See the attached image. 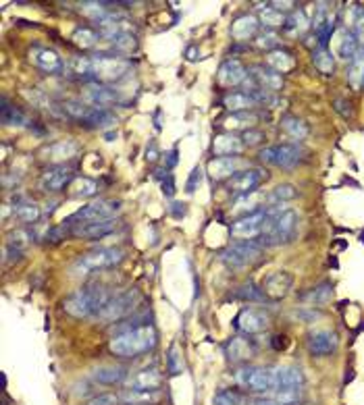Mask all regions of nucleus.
I'll list each match as a JSON object with an SVG mask.
<instances>
[{"instance_id":"f257e3e1","label":"nucleus","mask_w":364,"mask_h":405,"mask_svg":"<svg viewBox=\"0 0 364 405\" xmlns=\"http://www.w3.org/2000/svg\"><path fill=\"white\" fill-rule=\"evenodd\" d=\"M158 343V334L152 325L119 332L110 339L109 349L119 358H138L146 351H152Z\"/></svg>"},{"instance_id":"f03ea898","label":"nucleus","mask_w":364,"mask_h":405,"mask_svg":"<svg viewBox=\"0 0 364 405\" xmlns=\"http://www.w3.org/2000/svg\"><path fill=\"white\" fill-rule=\"evenodd\" d=\"M298 222H300V217L291 208L283 210L277 217H269L258 243L262 248H275V246L291 243L295 239V235H298Z\"/></svg>"},{"instance_id":"7ed1b4c3","label":"nucleus","mask_w":364,"mask_h":405,"mask_svg":"<svg viewBox=\"0 0 364 405\" xmlns=\"http://www.w3.org/2000/svg\"><path fill=\"white\" fill-rule=\"evenodd\" d=\"M123 258H125L123 250H119V248H98V250L88 252V254H81L79 258L75 260V264L71 266V272L75 277H86V274L96 272V270L112 268Z\"/></svg>"},{"instance_id":"20e7f679","label":"nucleus","mask_w":364,"mask_h":405,"mask_svg":"<svg viewBox=\"0 0 364 405\" xmlns=\"http://www.w3.org/2000/svg\"><path fill=\"white\" fill-rule=\"evenodd\" d=\"M131 63L117 54H96L92 56V79H98L102 83H117L129 73Z\"/></svg>"},{"instance_id":"39448f33","label":"nucleus","mask_w":364,"mask_h":405,"mask_svg":"<svg viewBox=\"0 0 364 405\" xmlns=\"http://www.w3.org/2000/svg\"><path fill=\"white\" fill-rule=\"evenodd\" d=\"M119 210H121L119 200H98V202H92L88 206L79 208L67 221H63V224L69 229V226H77L81 222L107 221V219H115L119 214Z\"/></svg>"},{"instance_id":"423d86ee","label":"nucleus","mask_w":364,"mask_h":405,"mask_svg":"<svg viewBox=\"0 0 364 405\" xmlns=\"http://www.w3.org/2000/svg\"><path fill=\"white\" fill-rule=\"evenodd\" d=\"M235 382L240 389L250 393H273V372L264 366H242L235 372Z\"/></svg>"},{"instance_id":"0eeeda50","label":"nucleus","mask_w":364,"mask_h":405,"mask_svg":"<svg viewBox=\"0 0 364 405\" xmlns=\"http://www.w3.org/2000/svg\"><path fill=\"white\" fill-rule=\"evenodd\" d=\"M140 301H142V295H140L138 289H129V291H125V294L115 295L109 303L102 308V312H100L96 318H98V320H105V322H117V320H121V318L134 314L136 308L140 306Z\"/></svg>"},{"instance_id":"6e6552de","label":"nucleus","mask_w":364,"mask_h":405,"mask_svg":"<svg viewBox=\"0 0 364 405\" xmlns=\"http://www.w3.org/2000/svg\"><path fill=\"white\" fill-rule=\"evenodd\" d=\"M262 254V246L258 241H233L227 250L221 252L223 262L229 268H248Z\"/></svg>"},{"instance_id":"1a4fd4ad","label":"nucleus","mask_w":364,"mask_h":405,"mask_svg":"<svg viewBox=\"0 0 364 405\" xmlns=\"http://www.w3.org/2000/svg\"><path fill=\"white\" fill-rule=\"evenodd\" d=\"M266 221H269L266 206L262 210H258V212L240 217L237 221L231 224V237L235 241H256V239H260Z\"/></svg>"},{"instance_id":"9d476101","label":"nucleus","mask_w":364,"mask_h":405,"mask_svg":"<svg viewBox=\"0 0 364 405\" xmlns=\"http://www.w3.org/2000/svg\"><path fill=\"white\" fill-rule=\"evenodd\" d=\"M258 158L279 169H293L302 160V150L298 147V144H275L260 150Z\"/></svg>"},{"instance_id":"9b49d317","label":"nucleus","mask_w":364,"mask_h":405,"mask_svg":"<svg viewBox=\"0 0 364 405\" xmlns=\"http://www.w3.org/2000/svg\"><path fill=\"white\" fill-rule=\"evenodd\" d=\"M63 310L73 316V318H96V314H98V308H96V301H94V297L90 294V289L88 287H81V289H77L75 294L67 295L65 299H63Z\"/></svg>"},{"instance_id":"f8f14e48","label":"nucleus","mask_w":364,"mask_h":405,"mask_svg":"<svg viewBox=\"0 0 364 405\" xmlns=\"http://www.w3.org/2000/svg\"><path fill=\"white\" fill-rule=\"evenodd\" d=\"M269 179V173L264 169H246L235 173L229 179V191L237 198V195H248L258 191V187Z\"/></svg>"},{"instance_id":"ddd939ff","label":"nucleus","mask_w":364,"mask_h":405,"mask_svg":"<svg viewBox=\"0 0 364 405\" xmlns=\"http://www.w3.org/2000/svg\"><path fill=\"white\" fill-rule=\"evenodd\" d=\"M291 285H293V277L288 270H275L264 277V281L260 283V289L266 297V301H281L290 295Z\"/></svg>"},{"instance_id":"4468645a","label":"nucleus","mask_w":364,"mask_h":405,"mask_svg":"<svg viewBox=\"0 0 364 405\" xmlns=\"http://www.w3.org/2000/svg\"><path fill=\"white\" fill-rule=\"evenodd\" d=\"M28 59L42 73L57 75L63 71V59L59 56L57 50H52L48 46H32Z\"/></svg>"},{"instance_id":"2eb2a0df","label":"nucleus","mask_w":364,"mask_h":405,"mask_svg":"<svg viewBox=\"0 0 364 405\" xmlns=\"http://www.w3.org/2000/svg\"><path fill=\"white\" fill-rule=\"evenodd\" d=\"M79 152L77 142L73 140H59V142H52L48 146H44L40 150V158L44 162H50L54 167H63L65 162L73 160Z\"/></svg>"},{"instance_id":"dca6fc26","label":"nucleus","mask_w":364,"mask_h":405,"mask_svg":"<svg viewBox=\"0 0 364 405\" xmlns=\"http://www.w3.org/2000/svg\"><path fill=\"white\" fill-rule=\"evenodd\" d=\"M306 345H308V351L317 358H325L335 353L337 345H339V339H337V332L329 331V329H317L308 334L306 339Z\"/></svg>"},{"instance_id":"f3484780","label":"nucleus","mask_w":364,"mask_h":405,"mask_svg":"<svg viewBox=\"0 0 364 405\" xmlns=\"http://www.w3.org/2000/svg\"><path fill=\"white\" fill-rule=\"evenodd\" d=\"M73 179H75V175H73V171L69 167H65V164L63 167H52L46 173H42V177L37 181V187L42 191H46V193H57V191L69 187Z\"/></svg>"},{"instance_id":"a211bd4d","label":"nucleus","mask_w":364,"mask_h":405,"mask_svg":"<svg viewBox=\"0 0 364 405\" xmlns=\"http://www.w3.org/2000/svg\"><path fill=\"white\" fill-rule=\"evenodd\" d=\"M233 327L244 334H258V332H264L269 329V318L254 308H244L235 320H233Z\"/></svg>"},{"instance_id":"6ab92c4d","label":"nucleus","mask_w":364,"mask_h":405,"mask_svg":"<svg viewBox=\"0 0 364 405\" xmlns=\"http://www.w3.org/2000/svg\"><path fill=\"white\" fill-rule=\"evenodd\" d=\"M248 79V71L237 59H227L221 63L217 71V83L221 87H235Z\"/></svg>"},{"instance_id":"aec40b11","label":"nucleus","mask_w":364,"mask_h":405,"mask_svg":"<svg viewBox=\"0 0 364 405\" xmlns=\"http://www.w3.org/2000/svg\"><path fill=\"white\" fill-rule=\"evenodd\" d=\"M83 100L90 107L109 109V107L119 102V92L112 90V87H107V85H100V83H92V85H88L83 90Z\"/></svg>"},{"instance_id":"412c9836","label":"nucleus","mask_w":364,"mask_h":405,"mask_svg":"<svg viewBox=\"0 0 364 405\" xmlns=\"http://www.w3.org/2000/svg\"><path fill=\"white\" fill-rule=\"evenodd\" d=\"M271 372H273V391L304 387L306 382L304 372L298 366H273Z\"/></svg>"},{"instance_id":"4be33fe9","label":"nucleus","mask_w":364,"mask_h":405,"mask_svg":"<svg viewBox=\"0 0 364 405\" xmlns=\"http://www.w3.org/2000/svg\"><path fill=\"white\" fill-rule=\"evenodd\" d=\"M115 229H117V221L115 219L81 222V224L73 226L71 235L73 237H79V239H102V237L110 235Z\"/></svg>"},{"instance_id":"5701e85b","label":"nucleus","mask_w":364,"mask_h":405,"mask_svg":"<svg viewBox=\"0 0 364 405\" xmlns=\"http://www.w3.org/2000/svg\"><path fill=\"white\" fill-rule=\"evenodd\" d=\"M225 356L231 364H246L252 356H254V347L248 339L244 337H231L227 343H225Z\"/></svg>"},{"instance_id":"b1692460","label":"nucleus","mask_w":364,"mask_h":405,"mask_svg":"<svg viewBox=\"0 0 364 405\" xmlns=\"http://www.w3.org/2000/svg\"><path fill=\"white\" fill-rule=\"evenodd\" d=\"M125 389H160L163 374L156 368H144L138 372H129L127 380L123 382Z\"/></svg>"},{"instance_id":"393cba45","label":"nucleus","mask_w":364,"mask_h":405,"mask_svg":"<svg viewBox=\"0 0 364 405\" xmlns=\"http://www.w3.org/2000/svg\"><path fill=\"white\" fill-rule=\"evenodd\" d=\"M240 167V158L237 156H229V158H213L209 160L206 164V171L211 175L213 181H229L237 171Z\"/></svg>"},{"instance_id":"a878e982","label":"nucleus","mask_w":364,"mask_h":405,"mask_svg":"<svg viewBox=\"0 0 364 405\" xmlns=\"http://www.w3.org/2000/svg\"><path fill=\"white\" fill-rule=\"evenodd\" d=\"M244 150V142L242 138L233 135V133H218L213 140L211 152L215 154V158H229V156H237Z\"/></svg>"},{"instance_id":"bb28decb","label":"nucleus","mask_w":364,"mask_h":405,"mask_svg":"<svg viewBox=\"0 0 364 405\" xmlns=\"http://www.w3.org/2000/svg\"><path fill=\"white\" fill-rule=\"evenodd\" d=\"M121 404L125 405H158L163 401L160 389H125L119 395Z\"/></svg>"},{"instance_id":"cd10ccee","label":"nucleus","mask_w":364,"mask_h":405,"mask_svg":"<svg viewBox=\"0 0 364 405\" xmlns=\"http://www.w3.org/2000/svg\"><path fill=\"white\" fill-rule=\"evenodd\" d=\"M252 79L254 85L262 92H281L283 90V75L273 71L271 67L258 65L252 69Z\"/></svg>"},{"instance_id":"c85d7f7f","label":"nucleus","mask_w":364,"mask_h":405,"mask_svg":"<svg viewBox=\"0 0 364 405\" xmlns=\"http://www.w3.org/2000/svg\"><path fill=\"white\" fill-rule=\"evenodd\" d=\"M258 28H260V21L256 15H240L233 23H231V37L235 42H248L252 37L258 36Z\"/></svg>"},{"instance_id":"c756f323","label":"nucleus","mask_w":364,"mask_h":405,"mask_svg":"<svg viewBox=\"0 0 364 405\" xmlns=\"http://www.w3.org/2000/svg\"><path fill=\"white\" fill-rule=\"evenodd\" d=\"M264 202H269V198L262 195L260 191L248 193V195H237V198L233 200L231 212H233V214H240V217H246V214H252V212L262 210Z\"/></svg>"},{"instance_id":"7c9ffc66","label":"nucleus","mask_w":364,"mask_h":405,"mask_svg":"<svg viewBox=\"0 0 364 405\" xmlns=\"http://www.w3.org/2000/svg\"><path fill=\"white\" fill-rule=\"evenodd\" d=\"M105 40H107V48L110 50L109 54H117V56L119 54H131L138 48V40L131 32H119V34L107 36Z\"/></svg>"},{"instance_id":"2f4dec72","label":"nucleus","mask_w":364,"mask_h":405,"mask_svg":"<svg viewBox=\"0 0 364 405\" xmlns=\"http://www.w3.org/2000/svg\"><path fill=\"white\" fill-rule=\"evenodd\" d=\"M129 372L125 366H100V368L92 370V380L98 385H123L127 380Z\"/></svg>"},{"instance_id":"473e14b6","label":"nucleus","mask_w":364,"mask_h":405,"mask_svg":"<svg viewBox=\"0 0 364 405\" xmlns=\"http://www.w3.org/2000/svg\"><path fill=\"white\" fill-rule=\"evenodd\" d=\"M266 67H271L273 71H277L279 75H286L295 69V59L288 50L277 48V50L266 54Z\"/></svg>"},{"instance_id":"72a5a7b5","label":"nucleus","mask_w":364,"mask_h":405,"mask_svg":"<svg viewBox=\"0 0 364 405\" xmlns=\"http://www.w3.org/2000/svg\"><path fill=\"white\" fill-rule=\"evenodd\" d=\"M0 116H2V123H4L6 127H25V125H30V116H28V112L21 111L17 104H11L6 96L2 98Z\"/></svg>"},{"instance_id":"f704fd0d","label":"nucleus","mask_w":364,"mask_h":405,"mask_svg":"<svg viewBox=\"0 0 364 405\" xmlns=\"http://www.w3.org/2000/svg\"><path fill=\"white\" fill-rule=\"evenodd\" d=\"M348 83L354 92H360L364 87V46H360V50L354 54V59L348 63Z\"/></svg>"},{"instance_id":"c9c22d12","label":"nucleus","mask_w":364,"mask_h":405,"mask_svg":"<svg viewBox=\"0 0 364 405\" xmlns=\"http://www.w3.org/2000/svg\"><path fill=\"white\" fill-rule=\"evenodd\" d=\"M281 129H283V133H286L290 140H293L295 144H298V142H304V140L308 138V133H310L308 125H306L302 119L293 116V114H286V116L281 119Z\"/></svg>"},{"instance_id":"e433bc0d","label":"nucleus","mask_w":364,"mask_h":405,"mask_svg":"<svg viewBox=\"0 0 364 405\" xmlns=\"http://www.w3.org/2000/svg\"><path fill=\"white\" fill-rule=\"evenodd\" d=\"M258 121V114L252 111L246 112H231L225 121H223V127L231 133V131H248V129H254V123Z\"/></svg>"},{"instance_id":"4c0bfd02","label":"nucleus","mask_w":364,"mask_h":405,"mask_svg":"<svg viewBox=\"0 0 364 405\" xmlns=\"http://www.w3.org/2000/svg\"><path fill=\"white\" fill-rule=\"evenodd\" d=\"M256 8H260V17H258L260 25H264V28H269V30H273V32H275L277 28H286L288 17H286L283 13L275 11V8L269 6V4H256Z\"/></svg>"},{"instance_id":"58836bf2","label":"nucleus","mask_w":364,"mask_h":405,"mask_svg":"<svg viewBox=\"0 0 364 405\" xmlns=\"http://www.w3.org/2000/svg\"><path fill=\"white\" fill-rule=\"evenodd\" d=\"M98 189H100V185L96 183L94 179H90V177H75L71 185H69V195L86 200V198H94L98 193Z\"/></svg>"},{"instance_id":"ea45409f","label":"nucleus","mask_w":364,"mask_h":405,"mask_svg":"<svg viewBox=\"0 0 364 405\" xmlns=\"http://www.w3.org/2000/svg\"><path fill=\"white\" fill-rule=\"evenodd\" d=\"M346 25L350 32L358 37V42H364V6L363 4H350L346 13Z\"/></svg>"},{"instance_id":"a19ab883","label":"nucleus","mask_w":364,"mask_h":405,"mask_svg":"<svg viewBox=\"0 0 364 405\" xmlns=\"http://www.w3.org/2000/svg\"><path fill=\"white\" fill-rule=\"evenodd\" d=\"M358 50H360L358 37L354 36L350 30H344L341 36H339V44H337V56L344 59V61H352Z\"/></svg>"},{"instance_id":"79ce46f5","label":"nucleus","mask_w":364,"mask_h":405,"mask_svg":"<svg viewBox=\"0 0 364 405\" xmlns=\"http://www.w3.org/2000/svg\"><path fill=\"white\" fill-rule=\"evenodd\" d=\"M331 297H333V285H331L329 281L319 283V285L312 287L308 294L302 295V299H304L306 303H310V306H325V303L331 301Z\"/></svg>"},{"instance_id":"37998d69","label":"nucleus","mask_w":364,"mask_h":405,"mask_svg":"<svg viewBox=\"0 0 364 405\" xmlns=\"http://www.w3.org/2000/svg\"><path fill=\"white\" fill-rule=\"evenodd\" d=\"M312 65L317 67V71L323 75H333L335 71V56L329 48L319 46L317 50H312Z\"/></svg>"},{"instance_id":"c03bdc74","label":"nucleus","mask_w":364,"mask_h":405,"mask_svg":"<svg viewBox=\"0 0 364 405\" xmlns=\"http://www.w3.org/2000/svg\"><path fill=\"white\" fill-rule=\"evenodd\" d=\"M213 405H250V399L244 391H237V389H221Z\"/></svg>"},{"instance_id":"a18cd8bd","label":"nucleus","mask_w":364,"mask_h":405,"mask_svg":"<svg viewBox=\"0 0 364 405\" xmlns=\"http://www.w3.org/2000/svg\"><path fill=\"white\" fill-rule=\"evenodd\" d=\"M13 217H15L17 221L25 222V224H32V222L40 221V217H42V210H40V206H37V204H34V202L15 204V206H13Z\"/></svg>"},{"instance_id":"49530a36","label":"nucleus","mask_w":364,"mask_h":405,"mask_svg":"<svg viewBox=\"0 0 364 405\" xmlns=\"http://www.w3.org/2000/svg\"><path fill=\"white\" fill-rule=\"evenodd\" d=\"M286 30H290L291 34H298V36H304L310 30V21H308L306 13L302 8L291 11V15L286 21Z\"/></svg>"},{"instance_id":"de8ad7c7","label":"nucleus","mask_w":364,"mask_h":405,"mask_svg":"<svg viewBox=\"0 0 364 405\" xmlns=\"http://www.w3.org/2000/svg\"><path fill=\"white\" fill-rule=\"evenodd\" d=\"M73 44L79 46L81 50H88V48H94L98 42H100V36L92 30V28H77L73 32Z\"/></svg>"},{"instance_id":"09e8293b","label":"nucleus","mask_w":364,"mask_h":405,"mask_svg":"<svg viewBox=\"0 0 364 405\" xmlns=\"http://www.w3.org/2000/svg\"><path fill=\"white\" fill-rule=\"evenodd\" d=\"M273 399L279 405H302L304 401V389L295 387V389H279L273 391Z\"/></svg>"},{"instance_id":"8fccbe9b","label":"nucleus","mask_w":364,"mask_h":405,"mask_svg":"<svg viewBox=\"0 0 364 405\" xmlns=\"http://www.w3.org/2000/svg\"><path fill=\"white\" fill-rule=\"evenodd\" d=\"M295 198H298V189L291 183H281L271 191L269 204H283V202H291Z\"/></svg>"},{"instance_id":"3c124183","label":"nucleus","mask_w":364,"mask_h":405,"mask_svg":"<svg viewBox=\"0 0 364 405\" xmlns=\"http://www.w3.org/2000/svg\"><path fill=\"white\" fill-rule=\"evenodd\" d=\"M233 297L244 299V301H266V297L262 294V289L256 287L254 283H244V285H240V287L233 291Z\"/></svg>"},{"instance_id":"603ef678","label":"nucleus","mask_w":364,"mask_h":405,"mask_svg":"<svg viewBox=\"0 0 364 405\" xmlns=\"http://www.w3.org/2000/svg\"><path fill=\"white\" fill-rule=\"evenodd\" d=\"M254 44L260 50L273 52V50H277V46H279V36H277V32H273V30H264L262 34L256 36Z\"/></svg>"},{"instance_id":"864d4df0","label":"nucleus","mask_w":364,"mask_h":405,"mask_svg":"<svg viewBox=\"0 0 364 405\" xmlns=\"http://www.w3.org/2000/svg\"><path fill=\"white\" fill-rule=\"evenodd\" d=\"M34 235L25 229H17L8 235V248H15V250H23L32 243Z\"/></svg>"},{"instance_id":"5fc2aeb1","label":"nucleus","mask_w":364,"mask_h":405,"mask_svg":"<svg viewBox=\"0 0 364 405\" xmlns=\"http://www.w3.org/2000/svg\"><path fill=\"white\" fill-rule=\"evenodd\" d=\"M167 368H169V374H171V376H177V374H182L183 372V360L180 349H177V345H173V347L169 349V356H167Z\"/></svg>"},{"instance_id":"6e6d98bb","label":"nucleus","mask_w":364,"mask_h":405,"mask_svg":"<svg viewBox=\"0 0 364 405\" xmlns=\"http://www.w3.org/2000/svg\"><path fill=\"white\" fill-rule=\"evenodd\" d=\"M266 138H264V133L260 131V129H248V131H244L242 133V142H244V146L248 147H254L258 144H262Z\"/></svg>"},{"instance_id":"4d7b16f0","label":"nucleus","mask_w":364,"mask_h":405,"mask_svg":"<svg viewBox=\"0 0 364 405\" xmlns=\"http://www.w3.org/2000/svg\"><path fill=\"white\" fill-rule=\"evenodd\" d=\"M119 404H121L119 395H115V393H102V395L92 397L86 405H119Z\"/></svg>"},{"instance_id":"13d9d810","label":"nucleus","mask_w":364,"mask_h":405,"mask_svg":"<svg viewBox=\"0 0 364 405\" xmlns=\"http://www.w3.org/2000/svg\"><path fill=\"white\" fill-rule=\"evenodd\" d=\"M200 183H202V169L196 167V169L189 173V179H187V183H185V191H187V193H194V191H196V185Z\"/></svg>"},{"instance_id":"bf43d9fd","label":"nucleus","mask_w":364,"mask_h":405,"mask_svg":"<svg viewBox=\"0 0 364 405\" xmlns=\"http://www.w3.org/2000/svg\"><path fill=\"white\" fill-rule=\"evenodd\" d=\"M291 316L298 318V320H304V322H315L317 318H321V312H315V310H295Z\"/></svg>"},{"instance_id":"052dcab7","label":"nucleus","mask_w":364,"mask_h":405,"mask_svg":"<svg viewBox=\"0 0 364 405\" xmlns=\"http://www.w3.org/2000/svg\"><path fill=\"white\" fill-rule=\"evenodd\" d=\"M163 193L169 195V198L175 193V183H173V177H171V175H167L165 181H163Z\"/></svg>"},{"instance_id":"680f3d73","label":"nucleus","mask_w":364,"mask_h":405,"mask_svg":"<svg viewBox=\"0 0 364 405\" xmlns=\"http://www.w3.org/2000/svg\"><path fill=\"white\" fill-rule=\"evenodd\" d=\"M250 405H279L273 397H256L250 401Z\"/></svg>"},{"instance_id":"e2e57ef3","label":"nucleus","mask_w":364,"mask_h":405,"mask_svg":"<svg viewBox=\"0 0 364 405\" xmlns=\"http://www.w3.org/2000/svg\"><path fill=\"white\" fill-rule=\"evenodd\" d=\"M269 6H273L275 11H290L291 6H293V2H269Z\"/></svg>"},{"instance_id":"0e129e2a","label":"nucleus","mask_w":364,"mask_h":405,"mask_svg":"<svg viewBox=\"0 0 364 405\" xmlns=\"http://www.w3.org/2000/svg\"><path fill=\"white\" fill-rule=\"evenodd\" d=\"M273 347H275V349H286V347H288V339H286L283 334H281V337H275V339H273Z\"/></svg>"},{"instance_id":"69168bd1","label":"nucleus","mask_w":364,"mask_h":405,"mask_svg":"<svg viewBox=\"0 0 364 405\" xmlns=\"http://www.w3.org/2000/svg\"><path fill=\"white\" fill-rule=\"evenodd\" d=\"M156 158H158V152H156V147H154V144H150V150H146V160L154 162Z\"/></svg>"},{"instance_id":"338daca9","label":"nucleus","mask_w":364,"mask_h":405,"mask_svg":"<svg viewBox=\"0 0 364 405\" xmlns=\"http://www.w3.org/2000/svg\"><path fill=\"white\" fill-rule=\"evenodd\" d=\"M171 210H173V217H177V219H180L183 212H185V204H180V202H175Z\"/></svg>"},{"instance_id":"774afa93","label":"nucleus","mask_w":364,"mask_h":405,"mask_svg":"<svg viewBox=\"0 0 364 405\" xmlns=\"http://www.w3.org/2000/svg\"><path fill=\"white\" fill-rule=\"evenodd\" d=\"M304 405H308V404H304Z\"/></svg>"}]
</instances>
